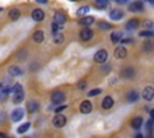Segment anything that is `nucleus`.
I'll use <instances>...</instances> for the list:
<instances>
[{
	"label": "nucleus",
	"instance_id": "nucleus-39",
	"mask_svg": "<svg viewBox=\"0 0 154 138\" xmlns=\"http://www.w3.org/2000/svg\"><path fill=\"white\" fill-rule=\"evenodd\" d=\"M116 2H117V4H119V5H123V4H126V2H128V0H116Z\"/></svg>",
	"mask_w": 154,
	"mask_h": 138
},
{
	"label": "nucleus",
	"instance_id": "nucleus-30",
	"mask_svg": "<svg viewBox=\"0 0 154 138\" xmlns=\"http://www.w3.org/2000/svg\"><path fill=\"white\" fill-rule=\"evenodd\" d=\"M140 36L141 37H153L154 32L152 30H143V31H140Z\"/></svg>",
	"mask_w": 154,
	"mask_h": 138
},
{
	"label": "nucleus",
	"instance_id": "nucleus-9",
	"mask_svg": "<svg viewBox=\"0 0 154 138\" xmlns=\"http://www.w3.org/2000/svg\"><path fill=\"white\" fill-rule=\"evenodd\" d=\"M65 22H66V16H65V13H63V12H55V13H54L53 23L61 25V24H64Z\"/></svg>",
	"mask_w": 154,
	"mask_h": 138
},
{
	"label": "nucleus",
	"instance_id": "nucleus-27",
	"mask_svg": "<svg viewBox=\"0 0 154 138\" xmlns=\"http://www.w3.org/2000/svg\"><path fill=\"white\" fill-rule=\"evenodd\" d=\"M89 12V7L88 6H82L77 10V16H85Z\"/></svg>",
	"mask_w": 154,
	"mask_h": 138
},
{
	"label": "nucleus",
	"instance_id": "nucleus-40",
	"mask_svg": "<svg viewBox=\"0 0 154 138\" xmlns=\"http://www.w3.org/2000/svg\"><path fill=\"white\" fill-rule=\"evenodd\" d=\"M149 114H150V119H152V120H154V108H153V109H150Z\"/></svg>",
	"mask_w": 154,
	"mask_h": 138
},
{
	"label": "nucleus",
	"instance_id": "nucleus-43",
	"mask_svg": "<svg viewBox=\"0 0 154 138\" xmlns=\"http://www.w3.org/2000/svg\"><path fill=\"white\" fill-rule=\"evenodd\" d=\"M149 4H152V5H154V0H147Z\"/></svg>",
	"mask_w": 154,
	"mask_h": 138
},
{
	"label": "nucleus",
	"instance_id": "nucleus-29",
	"mask_svg": "<svg viewBox=\"0 0 154 138\" xmlns=\"http://www.w3.org/2000/svg\"><path fill=\"white\" fill-rule=\"evenodd\" d=\"M11 91V89L10 88H5V89H2L1 91H0V100L1 101H4L7 96H8V92Z\"/></svg>",
	"mask_w": 154,
	"mask_h": 138
},
{
	"label": "nucleus",
	"instance_id": "nucleus-20",
	"mask_svg": "<svg viewBox=\"0 0 154 138\" xmlns=\"http://www.w3.org/2000/svg\"><path fill=\"white\" fill-rule=\"evenodd\" d=\"M8 17L11 20H17L20 17V11L18 8H11L8 12Z\"/></svg>",
	"mask_w": 154,
	"mask_h": 138
},
{
	"label": "nucleus",
	"instance_id": "nucleus-16",
	"mask_svg": "<svg viewBox=\"0 0 154 138\" xmlns=\"http://www.w3.org/2000/svg\"><path fill=\"white\" fill-rule=\"evenodd\" d=\"M138 25H140V20H138L137 18H131V19H129L128 23H126V29H128V30H135Z\"/></svg>",
	"mask_w": 154,
	"mask_h": 138
},
{
	"label": "nucleus",
	"instance_id": "nucleus-5",
	"mask_svg": "<svg viewBox=\"0 0 154 138\" xmlns=\"http://www.w3.org/2000/svg\"><path fill=\"white\" fill-rule=\"evenodd\" d=\"M93 35H94V32L89 28H84L79 31V37H81L82 41H89L93 37Z\"/></svg>",
	"mask_w": 154,
	"mask_h": 138
},
{
	"label": "nucleus",
	"instance_id": "nucleus-15",
	"mask_svg": "<svg viewBox=\"0 0 154 138\" xmlns=\"http://www.w3.org/2000/svg\"><path fill=\"white\" fill-rule=\"evenodd\" d=\"M120 73H122V76H123L124 78H132V77L135 76V71H134V68L130 67V66L124 67Z\"/></svg>",
	"mask_w": 154,
	"mask_h": 138
},
{
	"label": "nucleus",
	"instance_id": "nucleus-1",
	"mask_svg": "<svg viewBox=\"0 0 154 138\" xmlns=\"http://www.w3.org/2000/svg\"><path fill=\"white\" fill-rule=\"evenodd\" d=\"M51 100H52L53 103L60 104V103H63V102L65 101V94H64L63 91H60V90H57V91H54V92L52 94Z\"/></svg>",
	"mask_w": 154,
	"mask_h": 138
},
{
	"label": "nucleus",
	"instance_id": "nucleus-19",
	"mask_svg": "<svg viewBox=\"0 0 154 138\" xmlns=\"http://www.w3.org/2000/svg\"><path fill=\"white\" fill-rule=\"evenodd\" d=\"M23 98H24V92H23V90H22V91H18V92H13V96H12L13 103L18 104V103H20V102L23 101Z\"/></svg>",
	"mask_w": 154,
	"mask_h": 138
},
{
	"label": "nucleus",
	"instance_id": "nucleus-13",
	"mask_svg": "<svg viewBox=\"0 0 154 138\" xmlns=\"http://www.w3.org/2000/svg\"><path fill=\"white\" fill-rule=\"evenodd\" d=\"M94 17H91V16H84V17H82L81 19H79V25H83V26H85V28H88L89 25H91L93 23H94Z\"/></svg>",
	"mask_w": 154,
	"mask_h": 138
},
{
	"label": "nucleus",
	"instance_id": "nucleus-12",
	"mask_svg": "<svg viewBox=\"0 0 154 138\" xmlns=\"http://www.w3.org/2000/svg\"><path fill=\"white\" fill-rule=\"evenodd\" d=\"M128 8L131 12H140V11L143 10V2L142 1H134V2L130 4V6Z\"/></svg>",
	"mask_w": 154,
	"mask_h": 138
},
{
	"label": "nucleus",
	"instance_id": "nucleus-23",
	"mask_svg": "<svg viewBox=\"0 0 154 138\" xmlns=\"http://www.w3.org/2000/svg\"><path fill=\"white\" fill-rule=\"evenodd\" d=\"M122 37H123V35H122V32H119V31H114V32L111 34V41H112L113 43L120 42V41H122Z\"/></svg>",
	"mask_w": 154,
	"mask_h": 138
},
{
	"label": "nucleus",
	"instance_id": "nucleus-42",
	"mask_svg": "<svg viewBox=\"0 0 154 138\" xmlns=\"http://www.w3.org/2000/svg\"><path fill=\"white\" fill-rule=\"evenodd\" d=\"M38 4H46L47 2V0H36Z\"/></svg>",
	"mask_w": 154,
	"mask_h": 138
},
{
	"label": "nucleus",
	"instance_id": "nucleus-35",
	"mask_svg": "<svg viewBox=\"0 0 154 138\" xmlns=\"http://www.w3.org/2000/svg\"><path fill=\"white\" fill-rule=\"evenodd\" d=\"M123 44H126V43H132L134 41H132V38H124V40H122L120 41Z\"/></svg>",
	"mask_w": 154,
	"mask_h": 138
},
{
	"label": "nucleus",
	"instance_id": "nucleus-37",
	"mask_svg": "<svg viewBox=\"0 0 154 138\" xmlns=\"http://www.w3.org/2000/svg\"><path fill=\"white\" fill-rule=\"evenodd\" d=\"M78 88H79L81 90H83V89H85V88H87V83H85V82H81V83L78 84Z\"/></svg>",
	"mask_w": 154,
	"mask_h": 138
},
{
	"label": "nucleus",
	"instance_id": "nucleus-36",
	"mask_svg": "<svg viewBox=\"0 0 154 138\" xmlns=\"http://www.w3.org/2000/svg\"><path fill=\"white\" fill-rule=\"evenodd\" d=\"M65 108H66V106H65V104L59 106L58 108H55V113H57V114H59V112H61V110H63V109H65Z\"/></svg>",
	"mask_w": 154,
	"mask_h": 138
},
{
	"label": "nucleus",
	"instance_id": "nucleus-18",
	"mask_svg": "<svg viewBox=\"0 0 154 138\" xmlns=\"http://www.w3.org/2000/svg\"><path fill=\"white\" fill-rule=\"evenodd\" d=\"M45 38V35H43V31L42 30H36L32 35V40L36 42V43H41Z\"/></svg>",
	"mask_w": 154,
	"mask_h": 138
},
{
	"label": "nucleus",
	"instance_id": "nucleus-25",
	"mask_svg": "<svg viewBox=\"0 0 154 138\" xmlns=\"http://www.w3.org/2000/svg\"><path fill=\"white\" fill-rule=\"evenodd\" d=\"M8 72H10V74H11V76H13V77L22 74V70H20L19 67H17V66H12V67H10Z\"/></svg>",
	"mask_w": 154,
	"mask_h": 138
},
{
	"label": "nucleus",
	"instance_id": "nucleus-10",
	"mask_svg": "<svg viewBox=\"0 0 154 138\" xmlns=\"http://www.w3.org/2000/svg\"><path fill=\"white\" fill-rule=\"evenodd\" d=\"M91 109H93V106H91V103L89 102V101H83L82 103H81V106H79V110H81V113H83V114H89L90 112H91Z\"/></svg>",
	"mask_w": 154,
	"mask_h": 138
},
{
	"label": "nucleus",
	"instance_id": "nucleus-14",
	"mask_svg": "<svg viewBox=\"0 0 154 138\" xmlns=\"http://www.w3.org/2000/svg\"><path fill=\"white\" fill-rule=\"evenodd\" d=\"M38 108H40V104H38V102L35 101V100L29 101L28 104H26V109H28L29 113H36V112L38 110Z\"/></svg>",
	"mask_w": 154,
	"mask_h": 138
},
{
	"label": "nucleus",
	"instance_id": "nucleus-22",
	"mask_svg": "<svg viewBox=\"0 0 154 138\" xmlns=\"http://www.w3.org/2000/svg\"><path fill=\"white\" fill-rule=\"evenodd\" d=\"M142 124H143V119H142L141 116H136V118H134V119L131 120V126H132V128H135V130H138V128L142 126Z\"/></svg>",
	"mask_w": 154,
	"mask_h": 138
},
{
	"label": "nucleus",
	"instance_id": "nucleus-11",
	"mask_svg": "<svg viewBox=\"0 0 154 138\" xmlns=\"http://www.w3.org/2000/svg\"><path fill=\"white\" fill-rule=\"evenodd\" d=\"M126 54H128V52H126L124 46H119V47H117L114 49V56L117 59H124L126 56Z\"/></svg>",
	"mask_w": 154,
	"mask_h": 138
},
{
	"label": "nucleus",
	"instance_id": "nucleus-26",
	"mask_svg": "<svg viewBox=\"0 0 154 138\" xmlns=\"http://www.w3.org/2000/svg\"><path fill=\"white\" fill-rule=\"evenodd\" d=\"M29 128H30V122H25V124L20 125V126L17 128V132H18V133H25L26 131H29Z\"/></svg>",
	"mask_w": 154,
	"mask_h": 138
},
{
	"label": "nucleus",
	"instance_id": "nucleus-7",
	"mask_svg": "<svg viewBox=\"0 0 154 138\" xmlns=\"http://www.w3.org/2000/svg\"><path fill=\"white\" fill-rule=\"evenodd\" d=\"M31 18H32L35 22H41V20H43V18H45V12H43L41 8H35V10L31 12Z\"/></svg>",
	"mask_w": 154,
	"mask_h": 138
},
{
	"label": "nucleus",
	"instance_id": "nucleus-4",
	"mask_svg": "<svg viewBox=\"0 0 154 138\" xmlns=\"http://www.w3.org/2000/svg\"><path fill=\"white\" fill-rule=\"evenodd\" d=\"M142 97L146 101H152L154 98V88L153 86H146L142 90Z\"/></svg>",
	"mask_w": 154,
	"mask_h": 138
},
{
	"label": "nucleus",
	"instance_id": "nucleus-41",
	"mask_svg": "<svg viewBox=\"0 0 154 138\" xmlns=\"http://www.w3.org/2000/svg\"><path fill=\"white\" fill-rule=\"evenodd\" d=\"M135 138H144V137H143V134H141V133H137V134L135 136Z\"/></svg>",
	"mask_w": 154,
	"mask_h": 138
},
{
	"label": "nucleus",
	"instance_id": "nucleus-28",
	"mask_svg": "<svg viewBox=\"0 0 154 138\" xmlns=\"http://www.w3.org/2000/svg\"><path fill=\"white\" fill-rule=\"evenodd\" d=\"M99 28L102 29V30H109L112 28V25L109 23L105 22V20H101V22H99Z\"/></svg>",
	"mask_w": 154,
	"mask_h": 138
},
{
	"label": "nucleus",
	"instance_id": "nucleus-44",
	"mask_svg": "<svg viewBox=\"0 0 154 138\" xmlns=\"http://www.w3.org/2000/svg\"><path fill=\"white\" fill-rule=\"evenodd\" d=\"M1 88H2V84H1V83H0V89H1Z\"/></svg>",
	"mask_w": 154,
	"mask_h": 138
},
{
	"label": "nucleus",
	"instance_id": "nucleus-21",
	"mask_svg": "<svg viewBox=\"0 0 154 138\" xmlns=\"http://www.w3.org/2000/svg\"><path fill=\"white\" fill-rule=\"evenodd\" d=\"M138 97H140V95H138V92L137 91H135V90H131V91H129L128 92V95H126V98H128V101L129 102H136L137 100H138Z\"/></svg>",
	"mask_w": 154,
	"mask_h": 138
},
{
	"label": "nucleus",
	"instance_id": "nucleus-6",
	"mask_svg": "<svg viewBox=\"0 0 154 138\" xmlns=\"http://www.w3.org/2000/svg\"><path fill=\"white\" fill-rule=\"evenodd\" d=\"M23 116H24V112H23L22 108H17V109H14V110L12 112V114H11V119H12L13 122L20 121V120L23 119Z\"/></svg>",
	"mask_w": 154,
	"mask_h": 138
},
{
	"label": "nucleus",
	"instance_id": "nucleus-38",
	"mask_svg": "<svg viewBox=\"0 0 154 138\" xmlns=\"http://www.w3.org/2000/svg\"><path fill=\"white\" fill-rule=\"evenodd\" d=\"M107 1H108V0H96V4H97L99 6H103V5H106Z\"/></svg>",
	"mask_w": 154,
	"mask_h": 138
},
{
	"label": "nucleus",
	"instance_id": "nucleus-2",
	"mask_svg": "<svg viewBox=\"0 0 154 138\" xmlns=\"http://www.w3.org/2000/svg\"><path fill=\"white\" fill-rule=\"evenodd\" d=\"M107 56H108L107 50H106V49H100V50H97V52L95 53L94 60H95L96 62H99V64H102V62H105V61L107 60Z\"/></svg>",
	"mask_w": 154,
	"mask_h": 138
},
{
	"label": "nucleus",
	"instance_id": "nucleus-33",
	"mask_svg": "<svg viewBox=\"0 0 154 138\" xmlns=\"http://www.w3.org/2000/svg\"><path fill=\"white\" fill-rule=\"evenodd\" d=\"M22 90H23V88H22V85H20V84H18V83H17V84H14V86L11 89V91H12V92H18V91H22Z\"/></svg>",
	"mask_w": 154,
	"mask_h": 138
},
{
	"label": "nucleus",
	"instance_id": "nucleus-31",
	"mask_svg": "<svg viewBox=\"0 0 154 138\" xmlns=\"http://www.w3.org/2000/svg\"><path fill=\"white\" fill-rule=\"evenodd\" d=\"M153 44H154V43H152V42H148V41H147V42H144V43H143V49H144L146 52H149V50H152V49H153V47H154Z\"/></svg>",
	"mask_w": 154,
	"mask_h": 138
},
{
	"label": "nucleus",
	"instance_id": "nucleus-34",
	"mask_svg": "<svg viewBox=\"0 0 154 138\" xmlns=\"http://www.w3.org/2000/svg\"><path fill=\"white\" fill-rule=\"evenodd\" d=\"M142 24H143V26H146V28H148V29L154 26V23H153V22H150V20H144Z\"/></svg>",
	"mask_w": 154,
	"mask_h": 138
},
{
	"label": "nucleus",
	"instance_id": "nucleus-8",
	"mask_svg": "<svg viewBox=\"0 0 154 138\" xmlns=\"http://www.w3.org/2000/svg\"><path fill=\"white\" fill-rule=\"evenodd\" d=\"M124 17V12L120 8H114L109 12V18L112 20H120Z\"/></svg>",
	"mask_w": 154,
	"mask_h": 138
},
{
	"label": "nucleus",
	"instance_id": "nucleus-24",
	"mask_svg": "<svg viewBox=\"0 0 154 138\" xmlns=\"http://www.w3.org/2000/svg\"><path fill=\"white\" fill-rule=\"evenodd\" d=\"M53 41H54V43L60 44V43H63L64 37H63V35H61V34L58 31V32H54V35H53Z\"/></svg>",
	"mask_w": 154,
	"mask_h": 138
},
{
	"label": "nucleus",
	"instance_id": "nucleus-45",
	"mask_svg": "<svg viewBox=\"0 0 154 138\" xmlns=\"http://www.w3.org/2000/svg\"><path fill=\"white\" fill-rule=\"evenodd\" d=\"M70 1H77V0H70Z\"/></svg>",
	"mask_w": 154,
	"mask_h": 138
},
{
	"label": "nucleus",
	"instance_id": "nucleus-46",
	"mask_svg": "<svg viewBox=\"0 0 154 138\" xmlns=\"http://www.w3.org/2000/svg\"><path fill=\"white\" fill-rule=\"evenodd\" d=\"M24 138H29V137H24Z\"/></svg>",
	"mask_w": 154,
	"mask_h": 138
},
{
	"label": "nucleus",
	"instance_id": "nucleus-3",
	"mask_svg": "<svg viewBox=\"0 0 154 138\" xmlns=\"http://www.w3.org/2000/svg\"><path fill=\"white\" fill-rule=\"evenodd\" d=\"M52 121H53V125H54L55 127L60 128V127L65 126V124H66V118H65L63 114H57V115L53 118Z\"/></svg>",
	"mask_w": 154,
	"mask_h": 138
},
{
	"label": "nucleus",
	"instance_id": "nucleus-17",
	"mask_svg": "<svg viewBox=\"0 0 154 138\" xmlns=\"http://www.w3.org/2000/svg\"><path fill=\"white\" fill-rule=\"evenodd\" d=\"M113 103H114V101H113V98L111 97V96H106L103 100H102V108L103 109H109V108H112L113 107Z\"/></svg>",
	"mask_w": 154,
	"mask_h": 138
},
{
	"label": "nucleus",
	"instance_id": "nucleus-32",
	"mask_svg": "<svg viewBox=\"0 0 154 138\" xmlns=\"http://www.w3.org/2000/svg\"><path fill=\"white\" fill-rule=\"evenodd\" d=\"M101 92V89H93V90H90L89 92H88V96H96V95H99Z\"/></svg>",
	"mask_w": 154,
	"mask_h": 138
}]
</instances>
